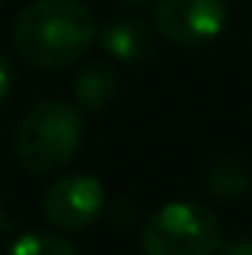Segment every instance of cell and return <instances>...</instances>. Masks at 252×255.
Listing matches in <instances>:
<instances>
[{
    "mask_svg": "<svg viewBox=\"0 0 252 255\" xmlns=\"http://www.w3.org/2000/svg\"><path fill=\"white\" fill-rule=\"evenodd\" d=\"M83 139V116L68 101L33 104L15 130V154L21 166L33 175H48L63 169L77 154Z\"/></svg>",
    "mask_w": 252,
    "mask_h": 255,
    "instance_id": "2",
    "label": "cell"
},
{
    "mask_svg": "<svg viewBox=\"0 0 252 255\" xmlns=\"http://www.w3.org/2000/svg\"><path fill=\"white\" fill-rule=\"evenodd\" d=\"M98 42L119 63H139L154 48V36H151L148 24L139 18H116V21L104 24L98 33Z\"/></svg>",
    "mask_w": 252,
    "mask_h": 255,
    "instance_id": "6",
    "label": "cell"
},
{
    "mask_svg": "<svg viewBox=\"0 0 252 255\" xmlns=\"http://www.w3.org/2000/svg\"><path fill=\"white\" fill-rule=\"evenodd\" d=\"M119 92V71L110 63H86L74 77V98L86 110L107 107Z\"/></svg>",
    "mask_w": 252,
    "mask_h": 255,
    "instance_id": "7",
    "label": "cell"
},
{
    "mask_svg": "<svg viewBox=\"0 0 252 255\" xmlns=\"http://www.w3.org/2000/svg\"><path fill=\"white\" fill-rule=\"evenodd\" d=\"M205 187L220 199H232L250 187V172L241 160H217L205 172Z\"/></svg>",
    "mask_w": 252,
    "mask_h": 255,
    "instance_id": "8",
    "label": "cell"
},
{
    "mask_svg": "<svg viewBox=\"0 0 252 255\" xmlns=\"http://www.w3.org/2000/svg\"><path fill=\"white\" fill-rule=\"evenodd\" d=\"M0 226H3V202H0Z\"/></svg>",
    "mask_w": 252,
    "mask_h": 255,
    "instance_id": "13",
    "label": "cell"
},
{
    "mask_svg": "<svg viewBox=\"0 0 252 255\" xmlns=\"http://www.w3.org/2000/svg\"><path fill=\"white\" fill-rule=\"evenodd\" d=\"M9 255H77L71 241L63 235H48V232H30L12 244Z\"/></svg>",
    "mask_w": 252,
    "mask_h": 255,
    "instance_id": "9",
    "label": "cell"
},
{
    "mask_svg": "<svg viewBox=\"0 0 252 255\" xmlns=\"http://www.w3.org/2000/svg\"><path fill=\"white\" fill-rule=\"evenodd\" d=\"M42 211L63 232L86 229L104 211V187L89 175H65L42 196Z\"/></svg>",
    "mask_w": 252,
    "mask_h": 255,
    "instance_id": "5",
    "label": "cell"
},
{
    "mask_svg": "<svg viewBox=\"0 0 252 255\" xmlns=\"http://www.w3.org/2000/svg\"><path fill=\"white\" fill-rule=\"evenodd\" d=\"M12 86H15V65L6 54H0V101L9 98Z\"/></svg>",
    "mask_w": 252,
    "mask_h": 255,
    "instance_id": "10",
    "label": "cell"
},
{
    "mask_svg": "<svg viewBox=\"0 0 252 255\" xmlns=\"http://www.w3.org/2000/svg\"><path fill=\"white\" fill-rule=\"evenodd\" d=\"M220 255H252V241L250 238H232L220 244Z\"/></svg>",
    "mask_w": 252,
    "mask_h": 255,
    "instance_id": "11",
    "label": "cell"
},
{
    "mask_svg": "<svg viewBox=\"0 0 252 255\" xmlns=\"http://www.w3.org/2000/svg\"><path fill=\"white\" fill-rule=\"evenodd\" d=\"M95 18L77 0H33L15 21V48L36 68H65L95 42Z\"/></svg>",
    "mask_w": 252,
    "mask_h": 255,
    "instance_id": "1",
    "label": "cell"
},
{
    "mask_svg": "<svg viewBox=\"0 0 252 255\" xmlns=\"http://www.w3.org/2000/svg\"><path fill=\"white\" fill-rule=\"evenodd\" d=\"M223 244V226L199 202H169L154 211L142 229L145 255H214Z\"/></svg>",
    "mask_w": 252,
    "mask_h": 255,
    "instance_id": "3",
    "label": "cell"
},
{
    "mask_svg": "<svg viewBox=\"0 0 252 255\" xmlns=\"http://www.w3.org/2000/svg\"><path fill=\"white\" fill-rule=\"evenodd\" d=\"M229 24L226 0H157L154 27L172 45L202 48L214 42Z\"/></svg>",
    "mask_w": 252,
    "mask_h": 255,
    "instance_id": "4",
    "label": "cell"
},
{
    "mask_svg": "<svg viewBox=\"0 0 252 255\" xmlns=\"http://www.w3.org/2000/svg\"><path fill=\"white\" fill-rule=\"evenodd\" d=\"M122 3H127V6H145V3H151V0H122Z\"/></svg>",
    "mask_w": 252,
    "mask_h": 255,
    "instance_id": "12",
    "label": "cell"
}]
</instances>
